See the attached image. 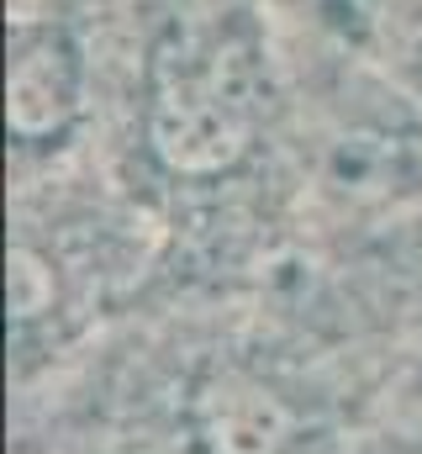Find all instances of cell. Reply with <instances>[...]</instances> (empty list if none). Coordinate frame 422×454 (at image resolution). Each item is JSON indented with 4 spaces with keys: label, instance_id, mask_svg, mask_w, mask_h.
<instances>
[{
    "label": "cell",
    "instance_id": "cell-1",
    "mask_svg": "<svg viewBox=\"0 0 422 454\" xmlns=\"http://www.w3.org/2000/svg\"><path fill=\"white\" fill-rule=\"evenodd\" d=\"M259 127V69L243 43H211L180 53L153 90L148 137L175 175L232 169Z\"/></svg>",
    "mask_w": 422,
    "mask_h": 454
},
{
    "label": "cell",
    "instance_id": "cell-2",
    "mask_svg": "<svg viewBox=\"0 0 422 454\" xmlns=\"http://www.w3.org/2000/svg\"><path fill=\"white\" fill-rule=\"evenodd\" d=\"M85 101L80 48L48 21H16L11 69H5V121L21 148H43L69 132Z\"/></svg>",
    "mask_w": 422,
    "mask_h": 454
},
{
    "label": "cell",
    "instance_id": "cell-3",
    "mask_svg": "<svg viewBox=\"0 0 422 454\" xmlns=\"http://www.w3.org/2000/svg\"><path fill=\"white\" fill-rule=\"evenodd\" d=\"M196 428L211 454H285L296 418L254 375H216L196 402Z\"/></svg>",
    "mask_w": 422,
    "mask_h": 454
},
{
    "label": "cell",
    "instance_id": "cell-4",
    "mask_svg": "<svg viewBox=\"0 0 422 454\" xmlns=\"http://www.w3.org/2000/svg\"><path fill=\"white\" fill-rule=\"evenodd\" d=\"M5 286H11V323H16V328L43 323V317L53 312V301H59L53 259H48L32 238H16V243H11V275H5Z\"/></svg>",
    "mask_w": 422,
    "mask_h": 454
}]
</instances>
